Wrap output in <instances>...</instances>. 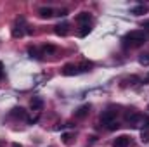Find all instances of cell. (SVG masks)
<instances>
[{
	"label": "cell",
	"mask_w": 149,
	"mask_h": 147,
	"mask_svg": "<svg viewBox=\"0 0 149 147\" xmlns=\"http://www.w3.org/2000/svg\"><path fill=\"white\" fill-rule=\"evenodd\" d=\"M149 38V35L144 30H135V31H130L123 37V47H130V49H137L141 45L146 43V40Z\"/></svg>",
	"instance_id": "cell-1"
},
{
	"label": "cell",
	"mask_w": 149,
	"mask_h": 147,
	"mask_svg": "<svg viewBox=\"0 0 149 147\" xmlns=\"http://www.w3.org/2000/svg\"><path fill=\"white\" fill-rule=\"evenodd\" d=\"M142 119H144V116H141V114L135 112V111H127V112H125V121L130 123V125H137V123L142 121Z\"/></svg>",
	"instance_id": "cell-2"
},
{
	"label": "cell",
	"mask_w": 149,
	"mask_h": 147,
	"mask_svg": "<svg viewBox=\"0 0 149 147\" xmlns=\"http://www.w3.org/2000/svg\"><path fill=\"white\" fill-rule=\"evenodd\" d=\"M114 118H116V111H104V112L101 114V123L108 126L109 123L114 121Z\"/></svg>",
	"instance_id": "cell-3"
},
{
	"label": "cell",
	"mask_w": 149,
	"mask_h": 147,
	"mask_svg": "<svg viewBox=\"0 0 149 147\" xmlns=\"http://www.w3.org/2000/svg\"><path fill=\"white\" fill-rule=\"evenodd\" d=\"M130 146V137L127 135H120L113 140V147H128Z\"/></svg>",
	"instance_id": "cell-4"
},
{
	"label": "cell",
	"mask_w": 149,
	"mask_h": 147,
	"mask_svg": "<svg viewBox=\"0 0 149 147\" xmlns=\"http://www.w3.org/2000/svg\"><path fill=\"white\" fill-rule=\"evenodd\" d=\"M10 116L12 118H17V119H26L28 116H26V111L23 109V107H14V109L10 111Z\"/></svg>",
	"instance_id": "cell-5"
},
{
	"label": "cell",
	"mask_w": 149,
	"mask_h": 147,
	"mask_svg": "<svg viewBox=\"0 0 149 147\" xmlns=\"http://www.w3.org/2000/svg\"><path fill=\"white\" fill-rule=\"evenodd\" d=\"M90 112V106L88 104H85V106H81L80 109L74 111V118H78V119H81V118H85L87 114Z\"/></svg>",
	"instance_id": "cell-6"
},
{
	"label": "cell",
	"mask_w": 149,
	"mask_h": 147,
	"mask_svg": "<svg viewBox=\"0 0 149 147\" xmlns=\"http://www.w3.org/2000/svg\"><path fill=\"white\" fill-rule=\"evenodd\" d=\"M30 107L33 111H40L43 107V99H42V97H33L31 102H30Z\"/></svg>",
	"instance_id": "cell-7"
},
{
	"label": "cell",
	"mask_w": 149,
	"mask_h": 147,
	"mask_svg": "<svg viewBox=\"0 0 149 147\" xmlns=\"http://www.w3.org/2000/svg\"><path fill=\"white\" fill-rule=\"evenodd\" d=\"M80 73L78 71V66H73V64H66L64 68H63V74L64 76H73V74Z\"/></svg>",
	"instance_id": "cell-8"
},
{
	"label": "cell",
	"mask_w": 149,
	"mask_h": 147,
	"mask_svg": "<svg viewBox=\"0 0 149 147\" xmlns=\"http://www.w3.org/2000/svg\"><path fill=\"white\" fill-rule=\"evenodd\" d=\"M130 14H134V16H142V14H148V7L146 5H137V7H132L130 9Z\"/></svg>",
	"instance_id": "cell-9"
},
{
	"label": "cell",
	"mask_w": 149,
	"mask_h": 147,
	"mask_svg": "<svg viewBox=\"0 0 149 147\" xmlns=\"http://www.w3.org/2000/svg\"><path fill=\"white\" fill-rule=\"evenodd\" d=\"M68 28H70V26H68L66 23H63V24H57L54 31H56V35H61V37H64V35H68Z\"/></svg>",
	"instance_id": "cell-10"
},
{
	"label": "cell",
	"mask_w": 149,
	"mask_h": 147,
	"mask_svg": "<svg viewBox=\"0 0 149 147\" xmlns=\"http://www.w3.org/2000/svg\"><path fill=\"white\" fill-rule=\"evenodd\" d=\"M38 14H40L42 17H47V19H49V17H52V16H56V14H54V10H52L50 7H42V9L38 10Z\"/></svg>",
	"instance_id": "cell-11"
},
{
	"label": "cell",
	"mask_w": 149,
	"mask_h": 147,
	"mask_svg": "<svg viewBox=\"0 0 149 147\" xmlns=\"http://www.w3.org/2000/svg\"><path fill=\"white\" fill-rule=\"evenodd\" d=\"M76 21H78L80 24H88V23H90V14H88V12H81V14H78Z\"/></svg>",
	"instance_id": "cell-12"
},
{
	"label": "cell",
	"mask_w": 149,
	"mask_h": 147,
	"mask_svg": "<svg viewBox=\"0 0 149 147\" xmlns=\"http://www.w3.org/2000/svg\"><path fill=\"white\" fill-rule=\"evenodd\" d=\"M92 66H94L92 62H88V61H83V62L78 66V71H90V69H92Z\"/></svg>",
	"instance_id": "cell-13"
},
{
	"label": "cell",
	"mask_w": 149,
	"mask_h": 147,
	"mask_svg": "<svg viewBox=\"0 0 149 147\" xmlns=\"http://www.w3.org/2000/svg\"><path fill=\"white\" fill-rule=\"evenodd\" d=\"M88 33H90V26H88V24H81V30H80L78 35H80V37H87Z\"/></svg>",
	"instance_id": "cell-14"
},
{
	"label": "cell",
	"mask_w": 149,
	"mask_h": 147,
	"mask_svg": "<svg viewBox=\"0 0 149 147\" xmlns=\"http://www.w3.org/2000/svg\"><path fill=\"white\" fill-rule=\"evenodd\" d=\"M139 62H141L142 66H149V54H142V55L139 57Z\"/></svg>",
	"instance_id": "cell-15"
},
{
	"label": "cell",
	"mask_w": 149,
	"mask_h": 147,
	"mask_svg": "<svg viewBox=\"0 0 149 147\" xmlns=\"http://www.w3.org/2000/svg\"><path fill=\"white\" fill-rule=\"evenodd\" d=\"M42 52H43V54H52V52H56V47H54V45H45V47L42 49Z\"/></svg>",
	"instance_id": "cell-16"
},
{
	"label": "cell",
	"mask_w": 149,
	"mask_h": 147,
	"mask_svg": "<svg viewBox=\"0 0 149 147\" xmlns=\"http://www.w3.org/2000/svg\"><path fill=\"white\" fill-rule=\"evenodd\" d=\"M23 35H24V31H23V30H21V28H14V30H12V37H23Z\"/></svg>",
	"instance_id": "cell-17"
},
{
	"label": "cell",
	"mask_w": 149,
	"mask_h": 147,
	"mask_svg": "<svg viewBox=\"0 0 149 147\" xmlns=\"http://www.w3.org/2000/svg\"><path fill=\"white\" fill-rule=\"evenodd\" d=\"M141 140H142L144 144H148L149 142V132H142V133H141Z\"/></svg>",
	"instance_id": "cell-18"
},
{
	"label": "cell",
	"mask_w": 149,
	"mask_h": 147,
	"mask_svg": "<svg viewBox=\"0 0 149 147\" xmlns=\"http://www.w3.org/2000/svg\"><path fill=\"white\" fill-rule=\"evenodd\" d=\"M63 142H64V144H71V135H70V133H64V135H63Z\"/></svg>",
	"instance_id": "cell-19"
},
{
	"label": "cell",
	"mask_w": 149,
	"mask_h": 147,
	"mask_svg": "<svg viewBox=\"0 0 149 147\" xmlns=\"http://www.w3.org/2000/svg\"><path fill=\"white\" fill-rule=\"evenodd\" d=\"M28 54H30V57H40V55L37 54V50H35L33 47H30V49H28Z\"/></svg>",
	"instance_id": "cell-20"
},
{
	"label": "cell",
	"mask_w": 149,
	"mask_h": 147,
	"mask_svg": "<svg viewBox=\"0 0 149 147\" xmlns=\"http://www.w3.org/2000/svg\"><path fill=\"white\" fill-rule=\"evenodd\" d=\"M118 128H120V125H118L116 121H113V123L108 125V130H118Z\"/></svg>",
	"instance_id": "cell-21"
},
{
	"label": "cell",
	"mask_w": 149,
	"mask_h": 147,
	"mask_svg": "<svg viewBox=\"0 0 149 147\" xmlns=\"http://www.w3.org/2000/svg\"><path fill=\"white\" fill-rule=\"evenodd\" d=\"M142 121H144V132H148L149 130V118H144Z\"/></svg>",
	"instance_id": "cell-22"
},
{
	"label": "cell",
	"mask_w": 149,
	"mask_h": 147,
	"mask_svg": "<svg viewBox=\"0 0 149 147\" xmlns=\"http://www.w3.org/2000/svg\"><path fill=\"white\" fill-rule=\"evenodd\" d=\"M66 14H68V10H66V9H63V10H59L56 16H59V17H61V16H66Z\"/></svg>",
	"instance_id": "cell-23"
},
{
	"label": "cell",
	"mask_w": 149,
	"mask_h": 147,
	"mask_svg": "<svg viewBox=\"0 0 149 147\" xmlns=\"http://www.w3.org/2000/svg\"><path fill=\"white\" fill-rule=\"evenodd\" d=\"M142 28H144V31H148V30H149V21H148V23H144V24H142Z\"/></svg>",
	"instance_id": "cell-24"
},
{
	"label": "cell",
	"mask_w": 149,
	"mask_h": 147,
	"mask_svg": "<svg viewBox=\"0 0 149 147\" xmlns=\"http://www.w3.org/2000/svg\"><path fill=\"white\" fill-rule=\"evenodd\" d=\"M0 73H3V64H2V61H0Z\"/></svg>",
	"instance_id": "cell-25"
},
{
	"label": "cell",
	"mask_w": 149,
	"mask_h": 147,
	"mask_svg": "<svg viewBox=\"0 0 149 147\" xmlns=\"http://www.w3.org/2000/svg\"><path fill=\"white\" fill-rule=\"evenodd\" d=\"M12 147H23V146H19V144H12Z\"/></svg>",
	"instance_id": "cell-26"
},
{
	"label": "cell",
	"mask_w": 149,
	"mask_h": 147,
	"mask_svg": "<svg viewBox=\"0 0 149 147\" xmlns=\"http://www.w3.org/2000/svg\"><path fill=\"white\" fill-rule=\"evenodd\" d=\"M2 76H3V73H0V78H2Z\"/></svg>",
	"instance_id": "cell-27"
},
{
	"label": "cell",
	"mask_w": 149,
	"mask_h": 147,
	"mask_svg": "<svg viewBox=\"0 0 149 147\" xmlns=\"http://www.w3.org/2000/svg\"><path fill=\"white\" fill-rule=\"evenodd\" d=\"M148 81H149V74H148Z\"/></svg>",
	"instance_id": "cell-28"
},
{
	"label": "cell",
	"mask_w": 149,
	"mask_h": 147,
	"mask_svg": "<svg viewBox=\"0 0 149 147\" xmlns=\"http://www.w3.org/2000/svg\"><path fill=\"white\" fill-rule=\"evenodd\" d=\"M148 111H149V106H148Z\"/></svg>",
	"instance_id": "cell-29"
}]
</instances>
